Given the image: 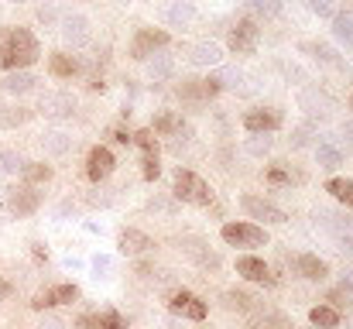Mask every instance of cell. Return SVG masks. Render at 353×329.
I'll return each mask as SVG.
<instances>
[{
    "instance_id": "cell-1",
    "label": "cell",
    "mask_w": 353,
    "mask_h": 329,
    "mask_svg": "<svg viewBox=\"0 0 353 329\" xmlns=\"http://www.w3.org/2000/svg\"><path fill=\"white\" fill-rule=\"evenodd\" d=\"M41 55V45L34 38V31L28 28H0V69L3 72H17L34 66Z\"/></svg>"
},
{
    "instance_id": "cell-2",
    "label": "cell",
    "mask_w": 353,
    "mask_h": 329,
    "mask_svg": "<svg viewBox=\"0 0 353 329\" xmlns=\"http://www.w3.org/2000/svg\"><path fill=\"white\" fill-rule=\"evenodd\" d=\"M175 196L182 203H196V206H210L213 203V189L210 182H203L196 172L189 168H175Z\"/></svg>"
},
{
    "instance_id": "cell-3",
    "label": "cell",
    "mask_w": 353,
    "mask_h": 329,
    "mask_svg": "<svg viewBox=\"0 0 353 329\" xmlns=\"http://www.w3.org/2000/svg\"><path fill=\"white\" fill-rule=\"evenodd\" d=\"M134 144L141 148V165H144V179L154 182L161 175V148H158V137L151 127L144 130H134Z\"/></svg>"
},
{
    "instance_id": "cell-4",
    "label": "cell",
    "mask_w": 353,
    "mask_h": 329,
    "mask_svg": "<svg viewBox=\"0 0 353 329\" xmlns=\"http://www.w3.org/2000/svg\"><path fill=\"white\" fill-rule=\"evenodd\" d=\"M220 233L230 247H264L268 243V230L257 223H223Z\"/></svg>"
},
{
    "instance_id": "cell-5",
    "label": "cell",
    "mask_w": 353,
    "mask_h": 329,
    "mask_svg": "<svg viewBox=\"0 0 353 329\" xmlns=\"http://www.w3.org/2000/svg\"><path fill=\"white\" fill-rule=\"evenodd\" d=\"M257 41H261V28H257V21L243 17V21H236L234 28H230L227 48H230L234 55H254V52H257Z\"/></svg>"
},
{
    "instance_id": "cell-6",
    "label": "cell",
    "mask_w": 353,
    "mask_h": 329,
    "mask_svg": "<svg viewBox=\"0 0 353 329\" xmlns=\"http://www.w3.org/2000/svg\"><path fill=\"white\" fill-rule=\"evenodd\" d=\"M285 123V113L278 107H254L243 113V130L247 134H271Z\"/></svg>"
},
{
    "instance_id": "cell-7",
    "label": "cell",
    "mask_w": 353,
    "mask_h": 329,
    "mask_svg": "<svg viewBox=\"0 0 353 329\" xmlns=\"http://www.w3.org/2000/svg\"><path fill=\"white\" fill-rule=\"evenodd\" d=\"M220 90H223V79H220V76H206V79H185V83L179 86V97L189 100V103H206V100H213Z\"/></svg>"
},
{
    "instance_id": "cell-8",
    "label": "cell",
    "mask_w": 353,
    "mask_h": 329,
    "mask_svg": "<svg viewBox=\"0 0 353 329\" xmlns=\"http://www.w3.org/2000/svg\"><path fill=\"white\" fill-rule=\"evenodd\" d=\"M165 45H168V31H161V28H141L134 34V41H130V55L134 59H151Z\"/></svg>"
},
{
    "instance_id": "cell-9",
    "label": "cell",
    "mask_w": 353,
    "mask_h": 329,
    "mask_svg": "<svg viewBox=\"0 0 353 329\" xmlns=\"http://www.w3.org/2000/svg\"><path fill=\"white\" fill-rule=\"evenodd\" d=\"M151 130H154V137H182V141L192 137L189 123H185L175 110H158L154 120H151Z\"/></svg>"
},
{
    "instance_id": "cell-10",
    "label": "cell",
    "mask_w": 353,
    "mask_h": 329,
    "mask_svg": "<svg viewBox=\"0 0 353 329\" xmlns=\"http://www.w3.org/2000/svg\"><path fill=\"white\" fill-rule=\"evenodd\" d=\"M114 168H117V158H114L110 148L97 144V148L86 154V175H90V182H103V179H110Z\"/></svg>"
},
{
    "instance_id": "cell-11",
    "label": "cell",
    "mask_w": 353,
    "mask_h": 329,
    "mask_svg": "<svg viewBox=\"0 0 353 329\" xmlns=\"http://www.w3.org/2000/svg\"><path fill=\"white\" fill-rule=\"evenodd\" d=\"M240 210L247 213L250 219H264V223H288L285 217V210H278L274 203H268V199H261V196H240Z\"/></svg>"
},
{
    "instance_id": "cell-12",
    "label": "cell",
    "mask_w": 353,
    "mask_h": 329,
    "mask_svg": "<svg viewBox=\"0 0 353 329\" xmlns=\"http://www.w3.org/2000/svg\"><path fill=\"white\" fill-rule=\"evenodd\" d=\"M168 306H172V312H179V316H185V319H192V323H203L206 319V302L199 299V295H192V292H185V288H179L172 299H168Z\"/></svg>"
},
{
    "instance_id": "cell-13",
    "label": "cell",
    "mask_w": 353,
    "mask_h": 329,
    "mask_svg": "<svg viewBox=\"0 0 353 329\" xmlns=\"http://www.w3.org/2000/svg\"><path fill=\"white\" fill-rule=\"evenodd\" d=\"M236 275L247 278V281H257V285H274V281H278V278L271 275V268H268L261 257H254V254L236 257Z\"/></svg>"
},
{
    "instance_id": "cell-14",
    "label": "cell",
    "mask_w": 353,
    "mask_h": 329,
    "mask_svg": "<svg viewBox=\"0 0 353 329\" xmlns=\"http://www.w3.org/2000/svg\"><path fill=\"white\" fill-rule=\"evenodd\" d=\"M79 299V288L76 285H55L52 292H41V295H34V309L41 312V309H55V306H65V302H76Z\"/></svg>"
},
{
    "instance_id": "cell-15",
    "label": "cell",
    "mask_w": 353,
    "mask_h": 329,
    "mask_svg": "<svg viewBox=\"0 0 353 329\" xmlns=\"http://www.w3.org/2000/svg\"><path fill=\"white\" fill-rule=\"evenodd\" d=\"M117 247H120V254H148L151 247H154V240L148 237V233H141V230H134V226H127L123 233L117 237Z\"/></svg>"
},
{
    "instance_id": "cell-16",
    "label": "cell",
    "mask_w": 353,
    "mask_h": 329,
    "mask_svg": "<svg viewBox=\"0 0 353 329\" xmlns=\"http://www.w3.org/2000/svg\"><path fill=\"white\" fill-rule=\"evenodd\" d=\"M292 264H295V271H299L305 281H323V278L330 275V264L319 261L316 254H299V257H292Z\"/></svg>"
},
{
    "instance_id": "cell-17",
    "label": "cell",
    "mask_w": 353,
    "mask_h": 329,
    "mask_svg": "<svg viewBox=\"0 0 353 329\" xmlns=\"http://www.w3.org/2000/svg\"><path fill=\"white\" fill-rule=\"evenodd\" d=\"M62 38L69 41V45H86L90 41V21L83 17V14H69L65 21H62Z\"/></svg>"
},
{
    "instance_id": "cell-18",
    "label": "cell",
    "mask_w": 353,
    "mask_h": 329,
    "mask_svg": "<svg viewBox=\"0 0 353 329\" xmlns=\"http://www.w3.org/2000/svg\"><path fill=\"white\" fill-rule=\"evenodd\" d=\"M189 62L192 66H220L223 48L216 41H196V45H189Z\"/></svg>"
},
{
    "instance_id": "cell-19",
    "label": "cell",
    "mask_w": 353,
    "mask_h": 329,
    "mask_svg": "<svg viewBox=\"0 0 353 329\" xmlns=\"http://www.w3.org/2000/svg\"><path fill=\"white\" fill-rule=\"evenodd\" d=\"M38 206H41V192H38L34 186L17 189V192L10 196V213H14V217H31Z\"/></svg>"
},
{
    "instance_id": "cell-20",
    "label": "cell",
    "mask_w": 353,
    "mask_h": 329,
    "mask_svg": "<svg viewBox=\"0 0 353 329\" xmlns=\"http://www.w3.org/2000/svg\"><path fill=\"white\" fill-rule=\"evenodd\" d=\"M76 97L72 93H45L41 97V113L45 117H72Z\"/></svg>"
},
{
    "instance_id": "cell-21",
    "label": "cell",
    "mask_w": 353,
    "mask_h": 329,
    "mask_svg": "<svg viewBox=\"0 0 353 329\" xmlns=\"http://www.w3.org/2000/svg\"><path fill=\"white\" fill-rule=\"evenodd\" d=\"M79 69H83L79 59L69 55V52H52V55H48V72H52L55 79H72Z\"/></svg>"
},
{
    "instance_id": "cell-22",
    "label": "cell",
    "mask_w": 353,
    "mask_h": 329,
    "mask_svg": "<svg viewBox=\"0 0 353 329\" xmlns=\"http://www.w3.org/2000/svg\"><path fill=\"white\" fill-rule=\"evenodd\" d=\"M0 86H3V93H10V97H21V93H31V90H38V76H31L28 69H17V72H7Z\"/></svg>"
},
{
    "instance_id": "cell-23",
    "label": "cell",
    "mask_w": 353,
    "mask_h": 329,
    "mask_svg": "<svg viewBox=\"0 0 353 329\" xmlns=\"http://www.w3.org/2000/svg\"><path fill=\"white\" fill-rule=\"evenodd\" d=\"M299 107L309 110V113H326V110H330V97H326L323 90H316V86H305V90L299 93Z\"/></svg>"
},
{
    "instance_id": "cell-24",
    "label": "cell",
    "mask_w": 353,
    "mask_h": 329,
    "mask_svg": "<svg viewBox=\"0 0 353 329\" xmlns=\"http://www.w3.org/2000/svg\"><path fill=\"white\" fill-rule=\"evenodd\" d=\"M299 52H302V55H309V59H316V62H323V66H340L336 52H333L330 45H323V41H302V45H299Z\"/></svg>"
},
{
    "instance_id": "cell-25",
    "label": "cell",
    "mask_w": 353,
    "mask_h": 329,
    "mask_svg": "<svg viewBox=\"0 0 353 329\" xmlns=\"http://www.w3.org/2000/svg\"><path fill=\"white\" fill-rule=\"evenodd\" d=\"M309 323L316 329H336L340 326V309H333V306H316V309L309 312Z\"/></svg>"
},
{
    "instance_id": "cell-26",
    "label": "cell",
    "mask_w": 353,
    "mask_h": 329,
    "mask_svg": "<svg viewBox=\"0 0 353 329\" xmlns=\"http://www.w3.org/2000/svg\"><path fill=\"white\" fill-rule=\"evenodd\" d=\"M28 120H31V110L3 107V103H0V130H14V127H21V123H28Z\"/></svg>"
},
{
    "instance_id": "cell-27",
    "label": "cell",
    "mask_w": 353,
    "mask_h": 329,
    "mask_svg": "<svg viewBox=\"0 0 353 329\" xmlns=\"http://www.w3.org/2000/svg\"><path fill=\"white\" fill-rule=\"evenodd\" d=\"M21 175H24V182H28V186H41V182H48V179H52V165H45V161H28Z\"/></svg>"
},
{
    "instance_id": "cell-28",
    "label": "cell",
    "mask_w": 353,
    "mask_h": 329,
    "mask_svg": "<svg viewBox=\"0 0 353 329\" xmlns=\"http://www.w3.org/2000/svg\"><path fill=\"white\" fill-rule=\"evenodd\" d=\"M41 144H45V151H48V154H65V151L72 148V137H69V134H62V130H52V134H45V137H41Z\"/></svg>"
},
{
    "instance_id": "cell-29",
    "label": "cell",
    "mask_w": 353,
    "mask_h": 329,
    "mask_svg": "<svg viewBox=\"0 0 353 329\" xmlns=\"http://www.w3.org/2000/svg\"><path fill=\"white\" fill-rule=\"evenodd\" d=\"M316 161H319V168L333 172V168H340V165H343V154H340L333 144H319V148H316Z\"/></svg>"
},
{
    "instance_id": "cell-30",
    "label": "cell",
    "mask_w": 353,
    "mask_h": 329,
    "mask_svg": "<svg viewBox=\"0 0 353 329\" xmlns=\"http://www.w3.org/2000/svg\"><path fill=\"white\" fill-rule=\"evenodd\" d=\"M196 17V7L192 3H172L168 10H165V21L168 24H189Z\"/></svg>"
},
{
    "instance_id": "cell-31",
    "label": "cell",
    "mask_w": 353,
    "mask_h": 329,
    "mask_svg": "<svg viewBox=\"0 0 353 329\" xmlns=\"http://www.w3.org/2000/svg\"><path fill=\"white\" fill-rule=\"evenodd\" d=\"M333 34H336L340 41L353 45V17L350 14H333Z\"/></svg>"
},
{
    "instance_id": "cell-32",
    "label": "cell",
    "mask_w": 353,
    "mask_h": 329,
    "mask_svg": "<svg viewBox=\"0 0 353 329\" xmlns=\"http://www.w3.org/2000/svg\"><path fill=\"white\" fill-rule=\"evenodd\" d=\"M24 154L21 151H0V168L7 172V175H17V172H24Z\"/></svg>"
},
{
    "instance_id": "cell-33",
    "label": "cell",
    "mask_w": 353,
    "mask_h": 329,
    "mask_svg": "<svg viewBox=\"0 0 353 329\" xmlns=\"http://www.w3.org/2000/svg\"><path fill=\"white\" fill-rule=\"evenodd\" d=\"M326 192H330L333 199L347 203L353 196V179H330V182H326Z\"/></svg>"
},
{
    "instance_id": "cell-34",
    "label": "cell",
    "mask_w": 353,
    "mask_h": 329,
    "mask_svg": "<svg viewBox=\"0 0 353 329\" xmlns=\"http://www.w3.org/2000/svg\"><path fill=\"white\" fill-rule=\"evenodd\" d=\"M97 319H100V329H127V319L117 309H103V312H97Z\"/></svg>"
},
{
    "instance_id": "cell-35",
    "label": "cell",
    "mask_w": 353,
    "mask_h": 329,
    "mask_svg": "<svg viewBox=\"0 0 353 329\" xmlns=\"http://www.w3.org/2000/svg\"><path fill=\"white\" fill-rule=\"evenodd\" d=\"M264 179H268L271 186H292V172H288L281 161H278V165H271V168L264 172Z\"/></svg>"
},
{
    "instance_id": "cell-36",
    "label": "cell",
    "mask_w": 353,
    "mask_h": 329,
    "mask_svg": "<svg viewBox=\"0 0 353 329\" xmlns=\"http://www.w3.org/2000/svg\"><path fill=\"white\" fill-rule=\"evenodd\" d=\"M223 299H227V306L236 309V312H250V309H254V299H250L247 292H227Z\"/></svg>"
},
{
    "instance_id": "cell-37",
    "label": "cell",
    "mask_w": 353,
    "mask_h": 329,
    "mask_svg": "<svg viewBox=\"0 0 353 329\" xmlns=\"http://www.w3.org/2000/svg\"><path fill=\"white\" fill-rule=\"evenodd\" d=\"M250 7L264 17H278L281 14V0H250Z\"/></svg>"
},
{
    "instance_id": "cell-38",
    "label": "cell",
    "mask_w": 353,
    "mask_h": 329,
    "mask_svg": "<svg viewBox=\"0 0 353 329\" xmlns=\"http://www.w3.org/2000/svg\"><path fill=\"white\" fill-rule=\"evenodd\" d=\"M309 7H312L319 17H333V14H340V10H336L340 0H309Z\"/></svg>"
},
{
    "instance_id": "cell-39",
    "label": "cell",
    "mask_w": 353,
    "mask_h": 329,
    "mask_svg": "<svg viewBox=\"0 0 353 329\" xmlns=\"http://www.w3.org/2000/svg\"><path fill=\"white\" fill-rule=\"evenodd\" d=\"M353 299V288H347V281H343V288H333L330 292V302H333V309H343V306H350Z\"/></svg>"
},
{
    "instance_id": "cell-40",
    "label": "cell",
    "mask_w": 353,
    "mask_h": 329,
    "mask_svg": "<svg viewBox=\"0 0 353 329\" xmlns=\"http://www.w3.org/2000/svg\"><path fill=\"white\" fill-rule=\"evenodd\" d=\"M168 76H172V62L168 59H154L151 62V79L158 83V79H168Z\"/></svg>"
},
{
    "instance_id": "cell-41",
    "label": "cell",
    "mask_w": 353,
    "mask_h": 329,
    "mask_svg": "<svg viewBox=\"0 0 353 329\" xmlns=\"http://www.w3.org/2000/svg\"><path fill=\"white\" fill-rule=\"evenodd\" d=\"M268 148H271V141H268L264 134H254V141H247V151H250V154H264Z\"/></svg>"
},
{
    "instance_id": "cell-42",
    "label": "cell",
    "mask_w": 353,
    "mask_h": 329,
    "mask_svg": "<svg viewBox=\"0 0 353 329\" xmlns=\"http://www.w3.org/2000/svg\"><path fill=\"white\" fill-rule=\"evenodd\" d=\"M107 137H110L114 144H134V134H130V130H123V127H110V130H107Z\"/></svg>"
},
{
    "instance_id": "cell-43",
    "label": "cell",
    "mask_w": 353,
    "mask_h": 329,
    "mask_svg": "<svg viewBox=\"0 0 353 329\" xmlns=\"http://www.w3.org/2000/svg\"><path fill=\"white\" fill-rule=\"evenodd\" d=\"M76 326L79 329H100V319H97L93 312H86V316H79V319H76Z\"/></svg>"
},
{
    "instance_id": "cell-44",
    "label": "cell",
    "mask_w": 353,
    "mask_h": 329,
    "mask_svg": "<svg viewBox=\"0 0 353 329\" xmlns=\"http://www.w3.org/2000/svg\"><path fill=\"white\" fill-rule=\"evenodd\" d=\"M31 254H34V261H45V257H48L45 243H31Z\"/></svg>"
},
{
    "instance_id": "cell-45",
    "label": "cell",
    "mask_w": 353,
    "mask_h": 329,
    "mask_svg": "<svg viewBox=\"0 0 353 329\" xmlns=\"http://www.w3.org/2000/svg\"><path fill=\"white\" fill-rule=\"evenodd\" d=\"M93 268H97V275L100 271H110V257H93Z\"/></svg>"
},
{
    "instance_id": "cell-46",
    "label": "cell",
    "mask_w": 353,
    "mask_h": 329,
    "mask_svg": "<svg viewBox=\"0 0 353 329\" xmlns=\"http://www.w3.org/2000/svg\"><path fill=\"white\" fill-rule=\"evenodd\" d=\"M292 137H295V148H299V144H305V137H309V130H305V127H299V130H295Z\"/></svg>"
},
{
    "instance_id": "cell-47",
    "label": "cell",
    "mask_w": 353,
    "mask_h": 329,
    "mask_svg": "<svg viewBox=\"0 0 353 329\" xmlns=\"http://www.w3.org/2000/svg\"><path fill=\"white\" fill-rule=\"evenodd\" d=\"M343 134H347V137L353 141V120H350V123H343Z\"/></svg>"
},
{
    "instance_id": "cell-48",
    "label": "cell",
    "mask_w": 353,
    "mask_h": 329,
    "mask_svg": "<svg viewBox=\"0 0 353 329\" xmlns=\"http://www.w3.org/2000/svg\"><path fill=\"white\" fill-rule=\"evenodd\" d=\"M7 292H10V285H7V281L0 278V295H7Z\"/></svg>"
},
{
    "instance_id": "cell-49",
    "label": "cell",
    "mask_w": 353,
    "mask_h": 329,
    "mask_svg": "<svg viewBox=\"0 0 353 329\" xmlns=\"http://www.w3.org/2000/svg\"><path fill=\"white\" fill-rule=\"evenodd\" d=\"M347 206H350V210H353V196H350V199H347Z\"/></svg>"
},
{
    "instance_id": "cell-50",
    "label": "cell",
    "mask_w": 353,
    "mask_h": 329,
    "mask_svg": "<svg viewBox=\"0 0 353 329\" xmlns=\"http://www.w3.org/2000/svg\"><path fill=\"white\" fill-rule=\"evenodd\" d=\"M10 3H24V0H10Z\"/></svg>"
},
{
    "instance_id": "cell-51",
    "label": "cell",
    "mask_w": 353,
    "mask_h": 329,
    "mask_svg": "<svg viewBox=\"0 0 353 329\" xmlns=\"http://www.w3.org/2000/svg\"><path fill=\"white\" fill-rule=\"evenodd\" d=\"M350 107H353V97H350Z\"/></svg>"
}]
</instances>
